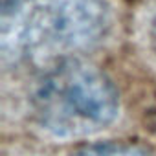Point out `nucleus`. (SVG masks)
<instances>
[{"label": "nucleus", "instance_id": "f257e3e1", "mask_svg": "<svg viewBox=\"0 0 156 156\" xmlns=\"http://www.w3.org/2000/svg\"><path fill=\"white\" fill-rule=\"evenodd\" d=\"M107 26L103 0H6L0 48L13 62H48L90 48Z\"/></svg>", "mask_w": 156, "mask_h": 156}, {"label": "nucleus", "instance_id": "f03ea898", "mask_svg": "<svg viewBox=\"0 0 156 156\" xmlns=\"http://www.w3.org/2000/svg\"><path fill=\"white\" fill-rule=\"evenodd\" d=\"M31 108L37 123L57 138H83L103 130L118 114V92L99 70L62 64L37 85Z\"/></svg>", "mask_w": 156, "mask_h": 156}, {"label": "nucleus", "instance_id": "7ed1b4c3", "mask_svg": "<svg viewBox=\"0 0 156 156\" xmlns=\"http://www.w3.org/2000/svg\"><path fill=\"white\" fill-rule=\"evenodd\" d=\"M75 156H147L143 151L125 143H103L79 151Z\"/></svg>", "mask_w": 156, "mask_h": 156}, {"label": "nucleus", "instance_id": "20e7f679", "mask_svg": "<svg viewBox=\"0 0 156 156\" xmlns=\"http://www.w3.org/2000/svg\"><path fill=\"white\" fill-rule=\"evenodd\" d=\"M151 35H152V44H154V48H156V17H154V22H152V31H151Z\"/></svg>", "mask_w": 156, "mask_h": 156}]
</instances>
